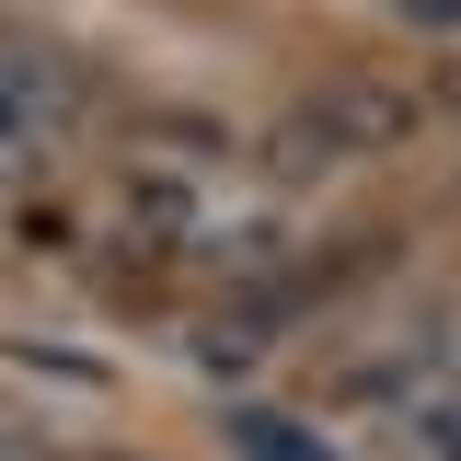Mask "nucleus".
Returning <instances> with one entry per match:
<instances>
[{
	"label": "nucleus",
	"instance_id": "f257e3e1",
	"mask_svg": "<svg viewBox=\"0 0 461 461\" xmlns=\"http://www.w3.org/2000/svg\"><path fill=\"white\" fill-rule=\"evenodd\" d=\"M403 139H415V93L346 69V81H323V93L277 127V162L288 173H323V162H381V150H403Z\"/></svg>",
	"mask_w": 461,
	"mask_h": 461
},
{
	"label": "nucleus",
	"instance_id": "f03ea898",
	"mask_svg": "<svg viewBox=\"0 0 461 461\" xmlns=\"http://www.w3.org/2000/svg\"><path fill=\"white\" fill-rule=\"evenodd\" d=\"M230 438L254 461H323V438H300V415H230Z\"/></svg>",
	"mask_w": 461,
	"mask_h": 461
},
{
	"label": "nucleus",
	"instance_id": "7ed1b4c3",
	"mask_svg": "<svg viewBox=\"0 0 461 461\" xmlns=\"http://www.w3.org/2000/svg\"><path fill=\"white\" fill-rule=\"evenodd\" d=\"M403 438H415V461H461V393H427Z\"/></svg>",
	"mask_w": 461,
	"mask_h": 461
},
{
	"label": "nucleus",
	"instance_id": "20e7f679",
	"mask_svg": "<svg viewBox=\"0 0 461 461\" xmlns=\"http://www.w3.org/2000/svg\"><path fill=\"white\" fill-rule=\"evenodd\" d=\"M438 104H450V115H461V47H450V58H438Z\"/></svg>",
	"mask_w": 461,
	"mask_h": 461
},
{
	"label": "nucleus",
	"instance_id": "39448f33",
	"mask_svg": "<svg viewBox=\"0 0 461 461\" xmlns=\"http://www.w3.org/2000/svg\"><path fill=\"white\" fill-rule=\"evenodd\" d=\"M0 461H47V450H35V438H23V427H0Z\"/></svg>",
	"mask_w": 461,
	"mask_h": 461
}]
</instances>
